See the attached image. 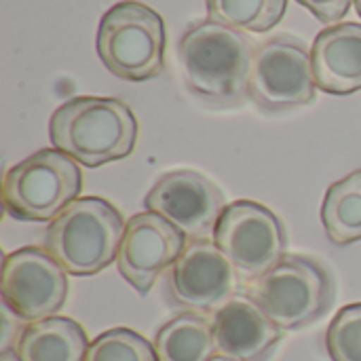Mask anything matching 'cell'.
<instances>
[{
    "instance_id": "1",
    "label": "cell",
    "mask_w": 361,
    "mask_h": 361,
    "mask_svg": "<svg viewBox=\"0 0 361 361\" xmlns=\"http://www.w3.org/2000/svg\"><path fill=\"white\" fill-rule=\"evenodd\" d=\"M254 47L245 32L195 21L178 42V61L186 89L214 108H239L250 99V66Z\"/></svg>"
},
{
    "instance_id": "2",
    "label": "cell",
    "mask_w": 361,
    "mask_h": 361,
    "mask_svg": "<svg viewBox=\"0 0 361 361\" xmlns=\"http://www.w3.org/2000/svg\"><path fill=\"white\" fill-rule=\"evenodd\" d=\"M137 118L116 97H74L49 121L51 144L85 167H99L133 152Z\"/></svg>"
},
{
    "instance_id": "3",
    "label": "cell",
    "mask_w": 361,
    "mask_h": 361,
    "mask_svg": "<svg viewBox=\"0 0 361 361\" xmlns=\"http://www.w3.org/2000/svg\"><path fill=\"white\" fill-rule=\"evenodd\" d=\"M125 228L123 214L110 201L76 199L49 224L44 250L68 275L89 277L118 258Z\"/></svg>"
},
{
    "instance_id": "4",
    "label": "cell",
    "mask_w": 361,
    "mask_h": 361,
    "mask_svg": "<svg viewBox=\"0 0 361 361\" xmlns=\"http://www.w3.org/2000/svg\"><path fill=\"white\" fill-rule=\"evenodd\" d=\"M245 296L283 332H296L328 315L336 298V283L319 260L290 254L262 277L247 281Z\"/></svg>"
},
{
    "instance_id": "5",
    "label": "cell",
    "mask_w": 361,
    "mask_h": 361,
    "mask_svg": "<svg viewBox=\"0 0 361 361\" xmlns=\"http://www.w3.org/2000/svg\"><path fill=\"white\" fill-rule=\"evenodd\" d=\"M95 44L106 70L123 80H152L165 68V21L148 4L125 0L106 11Z\"/></svg>"
},
{
    "instance_id": "6",
    "label": "cell",
    "mask_w": 361,
    "mask_h": 361,
    "mask_svg": "<svg viewBox=\"0 0 361 361\" xmlns=\"http://www.w3.org/2000/svg\"><path fill=\"white\" fill-rule=\"evenodd\" d=\"M82 190V171L57 148H44L13 165L2 180L6 214L21 222H53Z\"/></svg>"
},
{
    "instance_id": "7",
    "label": "cell",
    "mask_w": 361,
    "mask_h": 361,
    "mask_svg": "<svg viewBox=\"0 0 361 361\" xmlns=\"http://www.w3.org/2000/svg\"><path fill=\"white\" fill-rule=\"evenodd\" d=\"M311 51L290 34L267 38L254 49L250 99L264 112H286L315 99Z\"/></svg>"
},
{
    "instance_id": "8",
    "label": "cell",
    "mask_w": 361,
    "mask_h": 361,
    "mask_svg": "<svg viewBox=\"0 0 361 361\" xmlns=\"http://www.w3.org/2000/svg\"><path fill=\"white\" fill-rule=\"evenodd\" d=\"M214 243L247 281L262 277L288 256L281 220L250 199L235 201L224 209L214 231Z\"/></svg>"
},
{
    "instance_id": "9",
    "label": "cell",
    "mask_w": 361,
    "mask_h": 361,
    "mask_svg": "<svg viewBox=\"0 0 361 361\" xmlns=\"http://www.w3.org/2000/svg\"><path fill=\"white\" fill-rule=\"evenodd\" d=\"M68 273L44 247H21L4 256L0 294L4 307L23 322H40L68 300Z\"/></svg>"
},
{
    "instance_id": "10",
    "label": "cell",
    "mask_w": 361,
    "mask_h": 361,
    "mask_svg": "<svg viewBox=\"0 0 361 361\" xmlns=\"http://www.w3.org/2000/svg\"><path fill=\"white\" fill-rule=\"evenodd\" d=\"M144 207L171 222L188 241H209L228 205L212 180L192 169H176L148 190Z\"/></svg>"
},
{
    "instance_id": "11",
    "label": "cell",
    "mask_w": 361,
    "mask_h": 361,
    "mask_svg": "<svg viewBox=\"0 0 361 361\" xmlns=\"http://www.w3.org/2000/svg\"><path fill=\"white\" fill-rule=\"evenodd\" d=\"M237 269L214 241H190L167 271V292L186 313H216L235 298Z\"/></svg>"
},
{
    "instance_id": "12",
    "label": "cell",
    "mask_w": 361,
    "mask_h": 361,
    "mask_svg": "<svg viewBox=\"0 0 361 361\" xmlns=\"http://www.w3.org/2000/svg\"><path fill=\"white\" fill-rule=\"evenodd\" d=\"M186 250V237L163 216L152 212L135 214L127 220L116 267L123 279L140 294H148L161 273Z\"/></svg>"
},
{
    "instance_id": "13",
    "label": "cell",
    "mask_w": 361,
    "mask_h": 361,
    "mask_svg": "<svg viewBox=\"0 0 361 361\" xmlns=\"http://www.w3.org/2000/svg\"><path fill=\"white\" fill-rule=\"evenodd\" d=\"M218 355L237 361H269L283 330L247 296H235L212 317Z\"/></svg>"
},
{
    "instance_id": "14",
    "label": "cell",
    "mask_w": 361,
    "mask_h": 361,
    "mask_svg": "<svg viewBox=\"0 0 361 361\" xmlns=\"http://www.w3.org/2000/svg\"><path fill=\"white\" fill-rule=\"evenodd\" d=\"M317 89L330 95L361 91V23L345 21L322 30L311 49Z\"/></svg>"
},
{
    "instance_id": "15",
    "label": "cell",
    "mask_w": 361,
    "mask_h": 361,
    "mask_svg": "<svg viewBox=\"0 0 361 361\" xmlns=\"http://www.w3.org/2000/svg\"><path fill=\"white\" fill-rule=\"evenodd\" d=\"M85 328L70 317L30 322L15 343L17 361H85L89 353Z\"/></svg>"
},
{
    "instance_id": "16",
    "label": "cell",
    "mask_w": 361,
    "mask_h": 361,
    "mask_svg": "<svg viewBox=\"0 0 361 361\" xmlns=\"http://www.w3.org/2000/svg\"><path fill=\"white\" fill-rule=\"evenodd\" d=\"M159 361H209L216 357L212 322L199 313H182L167 322L154 338Z\"/></svg>"
},
{
    "instance_id": "17",
    "label": "cell",
    "mask_w": 361,
    "mask_h": 361,
    "mask_svg": "<svg viewBox=\"0 0 361 361\" xmlns=\"http://www.w3.org/2000/svg\"><path fill=\"white\" fill-rule=\"evenodd\" d=\"M322 222L334 245L361 241V169L328 188L322 203Z\"/></svg>"
},
{
    "instance_id": "18",
    "label": "cell",
    "mask_w": 361,
    "mask_h": 361,
    "mask_svg": "<svg viewBox=\"0 0 361 361\" xmlns=\"http://www.w3.org/2000/svg\"><path fill=\"white\" fill-rule=\"evenodd\" d=\"M205 4L212 21L256 34L275 27L288 11V0H205Z\"/></svg>"
},
{
    "instance_id": "19",
    "label": "cell",
    "mask_w": 361,
    "mask_h": 361,
    "mask_svg": "<svg viewBox=\"0 0 361 361\" xmlns=\"http://www.w3.org/2000/svg\"><path fill=\"white\" fill-rule=\"evenodd\" d=\"M85 361H159L154 345L129 328L102 332L89 347Z\"/></svg>"
},
{
    "instance_id": "20",
    "label": "cell",
    "mask_w": 361,
    "mask_h": 361,
    "mask_svg": "<svg viewBox=\"0 0 361 361\" xmlns=\"http://www.w3.org/2000/svg\"><path fill=\"white\" fill-rule=\"evenodd\" d=\"M326 349L332 361H361V302L338 311L326 332Z\"/></svg>"
},
{
    "instance_id": "21",
    "label": "cell",
    "mask_w": 361,
    "mask_h": 361,
    "mask_svg": "<svg viewBox=\"0 0 361 361\" xmlns=\"http://www.w3.org/2000/svg\"><path fill=\"white\" fill-rule=\"evenodd\" d=\"M307 6L322 23H338L351 8L353 0H298Z\"/></svg>"
},
{
    "instance_id": "22",
    "label": "cell",
    "mask_w": 361,
    "mask_h": 361,
    "mask_svg": "<svg viewBox=\"0 0 361 361\" xmlns=\"http://www.w3.org/2000/svg\"><path fill=\"white\" fill-rule=\"evenodd\" d=\"M209 361H237V360H231V357H224V355H216V357H212Z\"/></svg>"
},
{
    "instance_id": "23",
    "label": "cell",
    "mask_w": 361,
    "mask_h": 361,
    "mask_svg": "<svg viewBox=\"0 0 361 361\" xmlns=\"http://www.w3.org/2000/svg\"><path fill=\"white\" fill-rule=\"evenodd\" d=\"M355 2V8H357V13H360V17H361V0H353Z\"/></svg>"
}]
</instances>
